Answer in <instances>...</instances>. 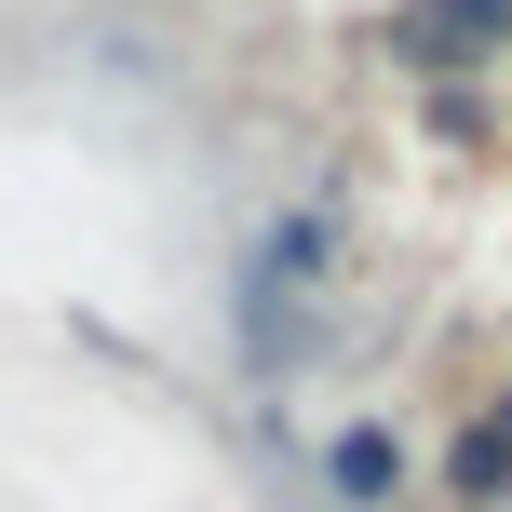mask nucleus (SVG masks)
Wrapping results in <instances>:
<instances>
[{
  "label": "nucleus",
  "mask_w": 512,
  "mask_h": 512,
  "mask_svg": "<svg viewBox=\"0 0 512 512\" xmlns=\"http://www.w3.org/2000/svg\"><path fill=\"white\" fill-rule=\"evenodd\" d=\"M391 41L418 54V68H472V54L512 41V0H405V27Z\"/></svg>",
  "instance_id": "nucleus-1"
},
{
  "label": "nucleus",
  "mask_w": 512,
  "mask_h": 512,
  "mask_svg": "<svg viewBox=\"0 0 512 512\" xmlns=\"http://www.w3.org/2000/svg\"><path fill=\"white\" fill-rule=\"evenodd\" d=\"M324 472H337V499H391V486H405V445L364 418V432H337V459H324Z\"/></svg>",
  "instance_id": "nucleus-2"
},
{
  "label": "nucleus",
  "mask_w": 512,
  "mask_h": 512,
  "mask_svg": "<svg viewBox=\"0 0 512 512\" xmlns=\"http://www.w3.org/2000/svg\"><path fill=\"white\" fill-rule=\"evenodd\" d=\"M499 418H512V405H499Z\"/></svg>",
  "instance_id": "nucleus-4"
},
{
  "label": "nucleus",
  "mask_w": 512,
  "mask_h": 512,
  "mask_svg": "<svg viewBox=\"0 0 512 512\" xmlns=\"http://www.w3.org/2000/svg\"><path fill=\"white\" fill-rule=\"evenodd\" d=\"M445 486H459V499H499V486H512V418H472L459 459H445Z\"/></svg>",
  "instance_id": "nucleus-3"
}]
</instances>
